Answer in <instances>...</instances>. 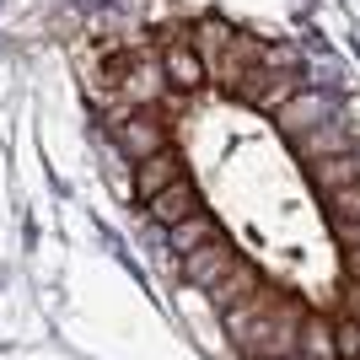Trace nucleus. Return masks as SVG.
I'll use <instances>...</instances> for the list:
<instances>
[{"instance_id": "nucleus-1", "label": "nucleus", "mask_w": 360, "mask_h": 360, "mask_svg": "<svg viewBox=\"0 0 360 360\" xmlns=\"http://www.w3.org/2000/svg\"><path fill=\"white\" fill-rule=\"evenodd\" d=\"M301 312L285 290L258 285L253 296H242L237 307H226V339L237 345L242 360H290L301 345Z\"/></svg>"}, {"instance_id": "nucleus-2", "label": "nucleus", "mask_w": 360, "mask_h": 360, "mask_svg": "<svg viewBox=\"0 0 360 360\" xmlns=\"http://www.w3.org/2000/svg\"><path fill=\"white\" fill-rule=\"evenodd\" d=\"M296 91H301V54L290 44H264V49H258V60L248 65V75L231 86V97L274 113V108L290 103Z\"/></svg>"}, {"instance_id": "nucleus-3", "label": "nucleus", "mask_w": 360, "mask_h": 360, "mask_svg": "<svg viewBox=\"0 0 360 360\" xmlns=\"http://www.w3.org/2000/svg\"><path fill=\"white\" fill-rule=\"evenodd\" d=\"M108 124H113V140H119L124 156H135V167L146 162V156H156V150H167L172 140H167V124L156 108H113L108 113Z\"/></svg>"}, {"instance_id": "nucleus-4", "label": "nucleus", "mask_w": 360, "mask_h": 360, "mask_svg": "<svg viewBox=\"0 0 360 360\" xmlns=\"http://www.w3.org/2000/svg\"><path fill=\"white\" fill-rule=\"evenodd\" d=\"M156 60H162V75H167L172 91H199L205 81H210V75H205V60L194 54L188 38H172V32H167L162 49H156Z\"/></svg>"}, {"instance_id": "nucleus-5", "label": "nucleus", "mask_w": 360, "mask_h": 360, "mask_svg": "<svg viewBox=\"0 0 360 360\" xmlns=\"http://www.w3.org/2000/svg\"><path fill=\"white\" fill-rule=\"evenodd\" d=\"M237 264H242L237 248H231L226 237H210L205 248H194V253L183 258V280H188L194 290H210L215 280H221V274H231Z\"/></svg>"}, {"instance_id": "nucleus-6", "label": "nucleus", "mask_w": 360, "mask_h": 360, "mask_svg": "<svg viewBox=\"0 0 360 360\" xmlns=\"http://www.w3.org/2000/svg\"><path fill=\"white\" fill-rule=\"evenodd\" d=\"M274 113H280V129H285L290 140H301V135H312L317 124L333 119V103H328V97H317V91H296V97L280 103Z\"/></svg>"}, {"instance_id": "nucleus-7", "label": "nucleus", "mask_w": 360, "mask_h": 360, "mask_svg": "<svg viewBox=\"0 0 360 360\" xmlns=\"http://www.w3.org/2000/svg\"><path fill=\"white\" fill-rule=\"evenodd\" d=\"M146 210L162 226H178V221H188V215H199V188L188 178H172L156 199H146Z\"/></svg>"}, {"instance_id": "nucleus-8", "label": "nucleus", "mask_w": 360, "mask_h": 360, "mask_svg": "<svg viewBox=\"0 0 360 360\" xmlns=\"http://www.w3.org/2000/svg\"><path fill=\"white\" fill-rule=\"evenodd\" d=\"M312 183L323 188V194H339V188L360 183V146H345V150H333V156H317L312 162Z\"/></svg>"}, {"instance_id": "nucleus-9", "label": "nucleus", "mask_w": 360, "mask_h": 360, "mask_svg": "<svg viewBox=\"0 0 360 360\" xmlns=\"http://www.w3.org/2000/svg\"><path fill=\"white\" fill-rule=\"evenodd\" d=\"M172 178H183V162H178V150L167 146V150H156V156H146V162L135 167V194L140 199H156Z\"/></svg>"}, {"instance_id": "nucleus-10", "label": "nucleus", "mask_w": 360, "mask_h": 360, "mask_svg": "<svg viewBox=\"0 0 360 360\" xmlns=\"http://www.w3.org/2000/svg\"><path fill=\"white\" fill-rule=\"evenodd\" d=\"M231 32H237V27H231L226 16H199V22H194V32H188V44H194V54L205 60V75H210V65L221 60V49L231 44Z\"/></svg>"}, {"instance_id": "nucleus-11", "label": "nucleus", "mask_w": 360, "mask_h": 360, "mask_svg": "<svg viewBox=\"0 0 360 360\" xmlns=\"http://www.w3.org/2000/svg\"><path fill=\"white\" fill-rule=\"evenodd\" d=\"M253 290H258V269L248 264V258H242L237 269H231V274H221V280H215V285L205 290V296H210L215 307L226 312V307H237V301H242V296H253Z\"/></svg>"}, {"instance_id": "nucleus-12", "label": "nucleus", "mask_w": 360, "mask_h": 360, "mask_svg": "<svg viewBox=\"0 0 360 360\" xmlns=\"http://www.w3.org/2000/svg\"><path fill=\"white\" fill-rule=\"evenodd\" d=\"M167 231H172V253H183V258L194 253V248H205L210 237H221V226H215L205 210L188 215V221H178V226H167Z\"/></svg>"}, {"instance_id": "nucleus-13", "label": "nucleus", "mask_w": 360, "mask_h": 360, "mask_svg": "<svg viewBox=\"0 0 360 360\" xmlns=\"http://www.w3.org/2000/svg\"><path fill=\"white\" fill-rule=\"evenodd\" d=\"M328 215H333V226H360V183L328 194Z\"/></svg>"}, {"instance_id": "nucleus-14", "label": "nucleus", "mask_w": 360, "mask_h": 360, "mask_svg": "<svg viewBox=\"0 0 360 360\" xmlns=\"http://www.w3.org/2000/svg\"><path fill=\"white\" fill-rule=\"evenodd\" d=\"M333 349H339V360H360V323L355 317L333 323Z\"/></svg>"}, {"instance_id": "nucleus-15", "label": "nucleus", "mask_w": 360, "mask_h": 360, "mask_svg": "<svg viewBox=\"0 0 360 360\" xmlns=\"http://www.w3.org/2000/svg\"><path fill=\"white\" fill-rule=\"evenodd\" d=\"M339 248H345V258L360 253V226H339Z\"/></svg>"}, {"instance_id": "nucleus-16", "label": "nucleus", "mask_w": 360, "mask_h": 360, "mask_svg": "<svg viewBox=\"0 0 360 360\" xmlns=\"http://www.w3.org/2000/svg\"><path fill=\"white\" fill-rule=\"evenodd\" d=\"M345 301H349V312H360V280H349V290H345Z\"/></svg>"}, {"instance_id": "nucleus-17", "label": "nucleus", "mask_w": 360, "mask_h": 360, "mask_svg": "<svg viewBox=\"0 0 360 360\" xmlns=\"http://www.w3.org/2000/svg\"><path fill=\"white\" fill-rule=\"evenodd\" d=\"M345 264H349V274H355V280H360V253H349Z\"/></svg>"}, {"instance_id": "nucleus-18", "label": "nucleus", "mask_w": 360, "mask_h": 360, "mask_svg": "<svg viewBox=\"0 0 360 360\" xmlns=\"http://www.w3.org/2000/svg\"><path fill=\"white\" fill-rule=\"evenodd\" d=\"M355 323H360V312H355Z\"/></svg>"}]
</instances>
